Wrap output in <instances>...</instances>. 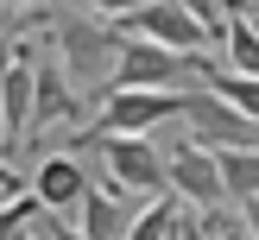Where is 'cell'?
Wrapping results in <instances>:
<instances>
[{
    "label": "cell",
    "mask_w": 259,
    "mask_h": 240,
    "mask_svg": "<svg viewBox=\"0 0 259 240\" xmlns=\"http://www.w3.org/2000/svg\"><path fill=\"white\" fill-rule=\"evenodd\" d=\"M51 44H57L70 82L101 108L108 88H114V63H120V51H126V32L108 25V19H76V13H63V19H51Z\"/></svg>",
    "instance_id": "1"
},
{
    "label": "cell",
    "mask_w": 259,
    "mask_h": 240,
    "mask_svg": "<svg viewBox=\"0 0 259 240\" xmlns=\"http://www.w3.org/2000/svg\"><path fill=\"white\" fill-rule=\"evenodd\" d=\"M95 146H101V183L108 189H120L133 202H152L171 189V152L152 146V133H108Z\"/></svg>",
    "instance_id": "2"
},
{
    "label": "cell",
    "mask_w": 259,
    "mask_h": 240,
    "mask_svg": "<svg viewBox=\"0 0 259 240\" xmlns=\"http://www.w3.org/2000/svg\"><path fill=\"white\" fill-rule=\"evenodd\" d=\"M177 108H184V88H114L95 108V120L70 133V152L95 146L108 133H152L158 120H177Z\"/></svg>",
    "instance_id": "3"
},
{
    "label": "cell",
    "mask_w": 259,
    "mask_h": 240,
    "mask_svg": "<svg viewBox=\"0 0 259 240\" xmlns=\"http://www.w3.org/2000/svg\"><path fill=\"white\" fill-rule=\"evenodd\" d=\"M177 120H184V139H196V146L209 152H228V146H259V120L234 108L228 95H215V88H184V108H177Z\"/></svg>",
    "instance_id": "4"
},
{
    "label": "cell",
    "mask_w": 259,
    "mask_h": 240,
    "mask_svg": "<svg viewBox=\"0 0 259 240\" xmlns=\"http://www.w3.org/2000/svg\"><path fill=\"white\" fill-rule=\"evenodd\" d=\"M190 57H196V51H171V44H152V38H126L120 63H114V88H196Z\"/></svg>",
    "instance_id": "5"
},
{
    "label": "cell",
    "mask_w": 259,
    "mask_h": 240,
    "mask_svg": "<svg viewBox=\"0 0 259 240\" xmlns=\"http://www.w3.org/2000/svg\"><path fill=\"white\" fill-rule=\"evenodd\" d=\"M126 38H152V44H171V51H209V25L196 19V13L184 7V0H146V7H133L126 19H114Z\"/></svg>",
    "instance_id": "6"
},
{
    "label": "cell",
    "mask_w": 259,
    "mask_h": 240,
    "mask_svg": "<svg viewBox=\"0 0 259 240\" xmlns=\"http://www.w3.org/2000/svg\"><path fill=\"white\" fill-rule=\"evenodd\" d=\"M171 189L190 202V209H222L228 183H222V158L196 139H177L171 146Z\"/></svg>",
    "instance_id": "7"
},
{
    "label": "cell",
    "mask_w": 259,
    "mask_h": 240,
    "mask_svg": "<svg viewBox=\"0 0 259 240\" xmlns=\"http://www.w3.org/2000/svg\"><path fill=\"white\" fill-rule=\"evenodd\" d=\"M89 108V95L70 82V70L63 63H38V108H32V146L38 133H51V126H76Z\"/></svg>",
    "instance_id": "8"
},
{
    "label": "cell",
    "mask_w": 259,
    "mask_h": 240,
    "mask_svg": "<svg viewBox=\"0 0 259 240\" xmlns=\"http://www.w3.org/2000/svg\"><path fill=\"white\" fill-rule=\"evenodd\" d=\"M133 215H139L133 196H120V189H108V183H89L82 209H76V227H82L89 240H126Z\"/></svg>",
    "instance_id": "9"
},
{
    "label": "cell",
    "mask_w": 259,
    "mask_h": 240,
    "mask_svg": "<svg viewBox=\"0 0 259 240\" xmlns=\"http://www.w3.org/2000/svg\"><path fill=\"white\" fill-rule=\"evenodd\" d=\"M32 189L45 196V209L76 215V209H82V196H89V171L76 164V152H57V158H45V164L32 171Z\"/></svg>",
    "instance_id": "10"
},
{
    "label": "cell",
    "mask_w": 259,
    "mask_h": 240,
    "mask_svg": "<svg viewBox=\"0 0 259 240\" xmlns=\"http://www.w3.org/2000/svg\"><path fill=\"white\" fill-rule=\"evenodd\" d=\"M184 209H190V202L177 196V189H164V196L139 202V215H133V227H126V240H171L177 221H184Z\"/></svg>",
    "instance_id": "11"
},
{
    "label": "cell",
    "mask_w": 259,
    "mask_h": 240,
    "mask_svg": "<svg viewBox=\"0 0 259 240\" xmlns=\"http://www.w3.org/2000/svg\"><path fill=\"white\" fill-rule=\"evenodd\" d=\"M222 158V183H228V202H253L259 196V146H228V152H215Z\"/></svg>",
    "instance_id": "12"
},
{
    "label": "cell",
    "mask_w": 259,
    "mask_h": 240,
    "mask_svg": "<svg viewBox=\"0 0 259 240\" xmlns=\"http://www.w3.org/2000/svg\"><path fill=\"white\" fill-rule=\"evenodd\" d=\"M228 70L259 76V13H228Z\"/></svg>",
    "instance_id": "13"
},
{
    "label": "cell",
    "mask_w": 259,
    "mask_h": 240,
    "mask_svg": "<svg viewBox=\"0 0 259 240\" xmlns=\"http://www.w3.org/2000/svg\"><path fill=\"white\" fill-rule=\"evenodd\" d=\"M190 13H196L202 25H209V38L215 44H228V0H184Z\"/></svg>",
    "instance_id": "14"
},
{
    "label": "cell",
    "mask_w": 259,
    "mask_h": 240,
    "mask_svg": "<svg viewBox=\"0 0 259 240\" xmlns=\"http://www.w3.org/2000/svg\"><path fill=\"white\" fill-rule=\"evenodd\" d=\"M209 215V227H215V240H253V227H247V215H228V209H202Z\"/></svg>",
    "instance_id": "15"
},
{
    "label": "cell",
    "mask_w": 259,
    "mask_h": 240,
    "mask_svg": "<svg viewBox=\"0 0 259 240\" xmlns=\"http://www.w3.org/2000/svg\"><path fill=\"white\" fill-rule=\"evenodd\" d=\"M38 234H45V240H89V234H82V227H76V221H63V215H57V209H51V215H45V221H38Z\"/></svg>",
    "instance_id": "16"
},
{
    "label": "cell",
    "mask_w": 259,
    "mask_h": 240,
    "mask_svg": "<svg viewBox=\"0 0 259 240\" xmlns=\"http://www.w3.org/2000/svg\"><path fill=\"white\" fill-rule=\"evenodd\" d=\"M177 240H215L209 215H202V209H184V221H177Z\"/></svg>",
    "instance_id": "17"
},
{
    "label": "cell",
    "mask_w": 259,
    "mask_h": 240,
    "mask_svg": "<svg viewBox=\"0 0 259 240\" xmlns=\"http://www.w3.org/2000/svg\"><path fill=\"white\" fill-rule=\"evenodd\" d=\"M13 63H19V38H13V32H0V88H7Z\"/></svg>",
    "instance_id": "18"
},
{
    "label": "cell",
    "mask_w": 259,
    "mask_h": 240,
    "mask_svg": "<svg viewBox=\"0 0 259 240\" xmlns=\"http://www.w3.org/2000/svg\"><path fill=\"white\" fill-rule=\"evenodd\" d=\"M89 7H95L101 19H126V13H133V7H146V0H89Z\"/></svg>",
    "instance_id": "19"
},
{
    "label": "cell",
    "mask_w": 259,
    "mask_h": 240,
    "mask_svg": "<svg viewBox=\"0 0 259 240\" xmlns=\"http://www.w3.org/2000/svg\"><path fill=\"white\" fill-rule=\"evenodd\" d=\"M240 215H247V227H253V240H259V196H253V202H240Z\"/></svg>",
    "instance_id": "20"
},
{
    "label": "cell",
    "mask_w": 259,
    "mask_h": 240,
    "mask_svg": "<svg viewBox=\"0 0 259 240\" xmlns=\"http://www.w3.org/2000/svg\"><path fill=\"white\" fill-rule=\"evenodd\" d=\"M7 7H13V13H38L45 0H7Z\"/></svg>",
    "instance_id": "21"
},
{
    "label": "cell",
    "mask_w": 259,
    "mask_h": 240,
    "mask_svg": "<svg viewBox=\"0 0 259 240\" xmlns=\"http://www.w3.org/2000/svg\"><path fill=\"white\" fill-rule=\"evenodd\" d=\"M19 240H45V234H19Z\"/></svg>",
    "instance_id": "22"
}]
</instances>
